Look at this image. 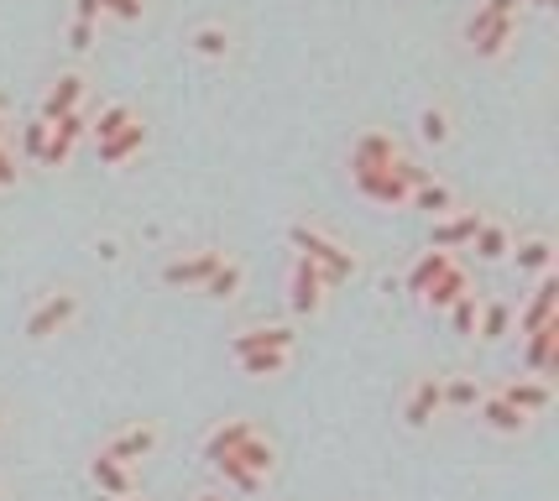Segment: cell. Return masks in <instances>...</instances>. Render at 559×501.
Segmentation results:
<instances>
[{
  "instance_id": "6da1fadb",
  "label": "cell",
  "mask_w": 559,
  "mask_h": 501,
  "mask_svg": "<svg viewBox=\"0 0 559 501\" xmlns=\"http://www.w3.org/2000/svg\"><path fill=\"white\" fill-rule=\"evenodd\" d=\"M288 246L298 251V257H309V262H319L324 272H330V283L341 287L350 283L356 272H361V257L350 251V246H341L335 236H324L319 225H309V219H298V225H288Z\"/></svg>"
},
{
  "instance_id": "7a4b0ae2",
  "label": "cell",
  "mask_w": 559,
  "mask_h": 501,
  "mask_svg": "<svg viewBox=\"0 0 559 501\" xmlns=\"http://www.w3.org/2000/svg\"><path fill=\"white\" fill-rule=\"evenodd\" d=\"M330 293H335L330 272L293 251V266H288V309H293V319H319V313L330 309Z\"/></svg>"
},
{
  "instance_id": "3957f363",
  "label": "cell",
  "mask_w": 559,
  "mask_h": 501,
  "mask_svg": "<svg viewBox=\"0 0 559 501\" xmlns=\"http://www.w3.org/2000/svg\"><path fill=\"white\" fill-rule=\"evenodd\" d=\"M79 313H84V293L79 287H58V293H48L37 309L26 313V339L32 345H48L52 334H63Z\"/></svg>"
},
{
  "instance_id": "277c9868",
  "label": "cell",
  "mask_w": 559,
  "mask_h": 501,
  "mask_svg": "<svg viewBox=\"0 0 559 501\" xmlns=\"http://www.w3.org/2000/svg\"><path fill=\"white\" fill-rule=\"evenodd\" d=\"M518 32H523V16H481V11L465 16V43L476 58H502L518 43Z\"/></svg>"
},
{
  "instance_id": "5b68a950",
  "label": "cell",
  "mask_w": 559,
  "mask_h": 501,
  "mask_svg": "<svg viewBox=\"0 0 559 501\" xmlns=\"http://www.w3.org/2000/svg\"><path fill=\"white\" fill-rule=\"evenodd\" d=\"M435 418H444V386H439V371H424V377H414L408 397H403V424L424 433L435 429Z\"/></svg>"
},
{
  "instance_id": "8992f818",
  "label": "cell",
  "mask_w": 559,
  "mask_h": 501,
  "mask_svg": "<svg viewBox=\"0 0 559 501\" xmlns=\"http://www.w3.org/2000/svg\"><path fill=\"white\" fill-rule=\"evenodd\" d=\"M549 319H559V277H555V272L534 277L528 303H523V309H512V324H518V334H534L538 324H549Z\"/></svg>"
},
{
  "instance_id": "52a82bcc",
  "label": "cell",
  "mask_w": 559,
  "mask_h": 501,
  "mask_svg": "<svg viewBox=\"0 0 559 501\" xmlns=\"http://www.w3.org/2000/svg\"><path fill=\"white\" fill-rule=\"evenodd\" d=\"M518 360H523V371H528V377H555L559 371V319L538 324L534 334H523Z\"/></svg>"
},
{
  "instance_id": "ba28073f",
  "label": "cell",
  "mask_w": 559,
  "mask_h": 501,
  "mask_svg": "<svg viewBox=\"0 0 559 501\" xmlns=\"http://www.w3.org/2000/svg\"><path fill=\"white\" fill-rule=\"evenodd\" d=\"M497 397L512 403L518 413H528V418H544L555 407V382L549 377H512V382L497 386Z\"/></svg>"
},
{
  "instance_id": "9c48e42d",
  "label": "cell",
  "mask_w": 559,
  "mask_h": 501,
  "mask_svg": "<svg viewBox=\"0 0 559 501\" xmlns=\"http://www.w3.org/2000/svg\"><path fill=\"white\" fill-rule=\"evenodd\" d=\"M157 444H163V424L142 418V424H126V429L105 444V454H110V460H121V465H136V460H146Z\"/></svg>"
},
{
  "instance_id": "30bf717a",
  "label": "cell",
  "mask_w": 559,
  "mask_h": 501,
  "mask_svg": "<svg viewBox=\"0 0 559 501\" xmlns=\"http://www.w3.org/2000/svg\"><path fill=\"white\" fill-rule=\"evenodd\" d=\"M219 262H225V251H219V246H199V251L173 257V262L163 266V283L168 287H204V277H210Z\"/></svg>"
},
{
  "instance_id": "8fae6325",
  "label": "cell",
  "mask_w": 559,
  "mask_h": 501,
  "mask_svg": "<svg viewBox=\"0 0 559 501\" xmlns=\"http://www.w3.org/2000/svg\"><path fill=\"white\" fill-rule=\"evenodd\" d=\"M84 470H90V480H95L99 497L121 501V497H131V491H136V465H121V460H110L105 450L90 454V465H84Z\"/></svg>"
},
{
  "instance_id": "7c38bea8",
  "label": "cell",
  "mask_w": 559,
  "mask_h": 501,
  "mask_svg": "<svg viewBox=\"0 0 559 501\" xmlns=\"http://www.w3.org/2000/svg\"><path fill=\"white\" fill-rule=\"evenodd\" d=\"M251 350H298V330L293 324H251V330L230 334V356H251Z\"/></svg>"
},
{
  "instance_id": "4fadbf2b",
  "label": "cell",
  "mask_w": 559,
  "mask_h": 501,
  "mask_svg": "<svg viewBox=\"0 0 559 501\" xmlns=\"http://www.w3.org/2000/svg\"><path fill=\"white\" fill-rule=\"evenodd\" d=\"M350 178H356V189L366 199H377V204H388V210H403L408 204V183L392 172V167H350Z\"/></svg>"
},
{
  "instance_id": "5bb4252c",
  "label": "cell",
  "mask_w": 559,
  "mask_h": 501,
  "mask_svg": "<svg viewBox=\"0 0 559 501\" xmlns=\"http://www.w3.org/2000/svg\"><path fill=\"white\" fill-rule=\"evenodd\" d=\"M257 433V418H225V424H215V429L204 433V444H199V460L204 465H215V460H225V454H236Z\"/></svg>"
},
{
  "instance_id": "9a60e30c",
  "label": "cell",
  "mask_w": 559,
  "mask_h": 501,
  "mask_svg": "<svg viewBox=\"0 0 559 501\" xmlns=\"http://www.w3.org/2000/svg\"><path fill=\"white\" fill-rule=\"evenodd\" d=\"M508 262L518 266V277H544V272H555L559 262V246L549 236H528V240H512Z\"/></svg>"
},
{
  "instance_id": "2e32d148",
  "label": "cell",
  "mask_w": 559,
  "mask_h": 501,
  "mask_svg": "<svg viewBox=\"0 0 559 501\" xmlns=\"http://www.w3.org/2000/svg\"><path fill=\"white\" fill-rule=\"evenodd\" d=\"M476 418H481L491 433H502V439H523V433L534 429V418H528V413H518L512 403H502L497 392H487V397L476 403Z\"/></svg>"
},
{
  "instance_id": "e0dca14e",
  "label": "cell",
  "mask_w": 559,
  "mask_h": 501,
  "mask_svg": "<svg viewBox=\"0 0 559 501\" xmlns=\"http://www.w3.org/2000/svg\"><path fill=\"white\" fill-rule=\"evenodd\" d=\"M481 210H461V215H439L435 230H429V246L435 251H461V246H471V236H476V225H481Z\"/></svg>"
},
{
  "instance_id": "ac0fdd59",
  "label": "cell",
  "mask_w": 559,
  "mask_h": 501,
  "mask_svg": "<svg viewBox=\"0 0 559 501\" xmlns=\"http://www.w3.org/2000/svg\"><path fill=\"white\" fill-rule=\"evenodd\" d=\"M146 142H152V131H146L142 120H131L126 131H116L110 142H99V146H95V152H99V167H126L131 157H142Z\"/></svg>"
},
{
  "instance_id": "d6986e66",
  "label": "cell",
  "mask_w": 559,
  "mask_h": 501,
  "mask_svg": "<svg viewBox=\"0 0 559 501\" xmlns=\"http://www.w3.org/2000/svg\"><path fill=\"white\" fill-rule=\"evenodd\" d=\"M84 95H90V79L84 73H58L52 90L43 95V120H58V116H69V110H79Z\"/></svg>"
},
{
  "instance_id": "ffe728a7",
  "label": "cell",
  "mask_w": 559,
  "mask_h": 501,
  "mask_svg": "<svg viewBox=\"0 0 559 501\" xmlns=\"http://www.w3.org/2000/svg\"><path fill=\"white\" fill-rule=\"evenodd\" d=\"M461 293H471V272H465L461 262H450V266H444V272L435 277V283L418 293V303H424V309H435V313H444L450 303H455V298H461Z\"/></svg>"
},
{
  "instance_id": "44dd1931",
  "label": "cell",
  "mask_w": 559,
  "mask_h": 501,
  "mask_svg": "<svg viewBox=\"0 0 559 501\" xmlns=\"http://www.w3.org/2000/svg\"><path fill=\"white\" fill-rule=\"evenodd\" d=\"M241 287H246V262L225 257V262L204 277V287H199V293H204L210 303H236V298H241Z\"/></svg>"
},
{
  "instance_id": "7402d4cb",
  "label": "cell",
  "mask_w": 559,
  "mask_h": 501,
  "mask_svg": "<svg viewBox=\"0 0 559 501\" xmlns=\"http://www.w3.org/2000/svg\"><path fill=\"white\" fill-rule=\"evenodd\" d=\"M418 142L424 146H450L455 142V116H450V105L444 99H429L424 110H418Z\"/></svg>"
},
{
  "instance_id": "603a6c76",
  "label": "cell",
  "mask_w": 559,
  "mask_h": 501,
  "mask_svg": "<svg viewBox=\"0 0 559 501\" xmlns=\"http://www.w3.org/2000/svg\"><path fill=\"white\" fill-rule=\"evenodd\" d=\"M397 157L403 152H397V142H392L388 131H361L356 146H350V167H392Z\"/></svg>"
},
{
  "instance_id": "cb8c5ba5",
  "label": "cell",
  "mask_w": 559,
  "mask_h": 501,
  "mask_svg": "<svg viewBox=\"0 0 559 501\" xmlns=\"http://www.w3.org/2000/svg\"><path fill=\"white\" fill-rule=\"evenodd\" d=\"M444 386V413H476V403L487 397V386L481 377H471V371H455V377H439Z\"/></svg>"
},
{
  "instance_id": "d4e9b609",
  "label": "cell",
  "mask_w": 559,
  "mask_h": 501,
  "mask_svg": "<svg viewBox=\"0 0 559 501\" xmlns=\"http://www.w3.org/2000/svg\"><path fill=\"white\" fill-rule=\"evenodd\" d=\"M508 334H512V303L508 298H481V319H476V334H471V339L502 345Z\"/></svg>"
},
{
  "instance_id": "484cf974",
  "label": "cell",
  "mask_w": 559,
  "mask_h": 501,
  "mask_svg": "<svg viewBox=\"0 0 559 501\" xmlns=\"http://www.w3.org/2000/svg\"><path fill=\"white\" fill-rule=\"evenodd\" d=\"M236 460H241L251 476H262V480H272V476H277V465H283V460H277V444H272V433H262V429H257L241 450H236Z\"/></svg>"
},
{
  "instance_id": "4316f807",
  "label": "cell",
  "mask_w": 559,
  "mask_h": 501,
  "mask_svg": "<svg viewBox=\"0 0 559 501\" xmlns=\"http://www.w3.org/2000/svg\"><path fill=\"white\" fill-rule=\"evenodd\" d=\"M189 43H194V52L204 58V63H225V58L236 52V32H230L225 22H204Z\"/></svg>"
},
{
  "instance_id": "83f0119b",
  "label": "cell",
  "mask_w": 559,
  "mask_h": 501,
  "mask_svg": "<svg viewBox=\"0 0 559 501\" xmlns=\"http://www.w3.org/2000/svg\"><path fill=\"white\" fill-rule=\"evenodd\" d=\"M471 251H476L481 262H508L512 230L502 225V219H481V225H476V236H471Z\"/></svg>"
},
{
  "instance_id": "f1b7e54d",
  "label": "cell",
  "mask_w": 559,
  "mask_h": 501,
  "mask_svg": "<svg viewBox=\"0 0 559 501\" xmlns=\"http://www.w3.org/2000/svg\"><path fill=\"white\" fill-rule=\"evenodd\" d=\"M293 366V350H251V356H236V371L251 377V382H272Z\"/></svg>"
},
{
  "instance_id": "f546056e",
  "label": "cell",
  "mask_w": 559,
  "mask_h": 501,
  "mask_svg": "<svg viewBox=\"0 0 559 501\" xmlns=\"http://www.w3.org/2000/svg\"><path fill=\"white\" fill-rule=\"evenodd\" d=\"M408 204L414 210H424V215H455V189L450 183H439V178H429V183H418V189H408Z\"/></svg>"
},
{
  "instance_id": "4dcf8cb0",
  "label": "cell",
  "mask_w": 559,
  "mask_h": 501,
  "mask_svg": "<svg viewBox=\"0 0 559 501\" xmlns=\"http://www.w3.org/2000/svg\"><path fill=\"white\" fill-rule=\"evenodd\" d=\"M210 470H215V476L225 480V486H230L236 497H262V491H267V480H262V476H251V470H246V465L236 460V454H225V460H215Z\"/></svg>"
},
{
  "instance_id": "1f68e13d",
  "label": "cell",
  "mask_w": 559,
  "mask_h": 501,
  "mask_svg": "<svg viewBox=\"0 0 559 501\" xmlns=\"http://www.w3.org/2000/svg\"><path fill=\"white\" fill-rule=\"evenodd\" d=\"M131 120H136V110H131L126 99H116V105H105V110H99V116L90 120V136H95V146H99V142H110L116 131H126Z\"/></svg>"
},
{
  "instance_id": "d6a6232c",
  "label": "cell",
  "mask_w": 559,
  "mask_h": 501,
  "mask_svg": "<svg viewBox=\"0 0 559 501\" xmlns=\"http://www.w3.org/2000/svg\"><path fill=\"white\" fill-rule=\"evenodd\" d=\"M444 313H450V330L461 334V339H471V334H476V319H481V293H476V287H471V293H461V298H455Z\"/></svg>"
},
{
  "instance_id": "836d02e7",
  "label": "cell",
  "mask_w": 559,
  "mask_h": 501,
  "mask_svg": "<svg viewBox=\"0 0 559 501\" xmlns=\"http://www.w3.org/2000/svg\"><path fill=\"white\" fill-rule=\"evenodd\" d=\"M450 262H455V251H435V246H429V251H424V257L414 262V272H408V293H424V287L435 283V277Z\"/></svg>"
},
{
  "instance_id": "e575fe53",
  "label": "cell",
  "mask_w": 559,
  "mask_h": 501,
  "mask_svg": "<svg viewBox=\"0 0 559 501\" xmlns=\"http://www.w3.org/2000/svg\"><path fill=\"white\" fill-rule=\"evenodd\" d=\"M48 136H52V120H26V131H22V152H26V163H37L43 157V146H48Z\"/></svg>"
},
{
  "instance_id": "d590c367",
  "label": "cell",
  "mask_w": 559,
  "mask_h": 501,
  "mask_svg": "<svg viewBox=\"0 0 559 501\" xmlns=\"http://www.w3.org/2000/svg\"><path fill=\"white\" fill-rule=\"evenodd\" d=\"M52 131H58V136H63V142H84V136H90V116H84V105H79V110H69V116H58L52 120Z\"/></svg>"
},
{
  "instance_id": "8d00e7d4",
  "label": "cell",
  "mask_w": 559,
  "mask_h": 501,
  "mask_svg": "<svg viewBox=\"0 0 559 501\" xmlns=\"http://www.w3.org/2000/svg\"><path fill=\"white\" fill-rule=\"evenodd\" d=\"M69 157H73V142H63V136L52 131L48 146H43V157H37V167H69Z\"/></svg>"
},
{
  "instance_id": "74e56055",
  "label": "cell",
  "mask_w": 559,
  "mask_h": 501,
  "mask_svg": "<svg viewBox=\"0 0 559 501\" xmlns=\"http://www.w3.org/2000/svg\"><path fill=\"white\" fill-rule=\"evenodd\" d=\"M99 11H110L116 22H142V16H146V0H99Z\"/></svg>"
},
{
  "instance_id": "f35d334b",
  "label": "cell",
  "mask_w": 559,
  "mask_h": 501,
  "mask_svg": "<svg viewBox=\"0 0 559 501\" xmlns=\"http://www.w3.org/2000/svg\"><path fill=\"white\" fill-rule=\"evenodd\" d=\"M69 48L73 52H90V48H95V22H69Z\"/></svg>"
},
{
  "instance_id": "ab89813d",
  "label": "cell",
  "mask_w": 559,
  "mask_h": 501,
  "mask_svg": "<svg viewBox=\"0 0 559 501\" xmlns=\"http://www.w3.org/2000/svg\"><path fill=\"white\" fill-rule=\"evenodd\" d=\"M523 5H528V0H481L476 11H481V16H523Z\"/></svg>"
},
{
  "instance_id": "60d3db41",
  "label": "cell",
  "mask_w": 559,
  "mask_h": 501,
  "mask_svg": "<svg viewBox=\"0 0 559 501\" xmlns=\"http://www.w3.org/2000/svg\"><path fill=\"white\" fill-rule=\"evenodd\" d=\"M16 178H22V167H16V152H11V146L0 142V189H11Z\"/></svg>"
},
{
  "instance_id": "b9f144b4",
  "label": "cell",
  "mask_w": 559,
  "mask_h": 501,
  "mask_svg": "<svg viewBox=\"0 0 559 501\" xmlns=\"http://www.w3.org/2000/svg\"><path fill=\"white\" fill-rule=\"evenodd\" d=\"M99 0H73V22H99Z\"/></svg>"
},
{
  "instance_id": "7bdbcfd3",
  "label": "cell",
  "mask_w": 559,
  "mask_h": 501,
  "mask_svg": "<svg viewBox=\"0 0 559 501\" xmlns=\"http://www.w3.org/2000/svg\"><path fill=\"white\" fill-rule=\"evenodd\" d=\"M95 257L99 262H121V240H110V236L95 240Z\"/></svg>"
},
{
  "instance_id": "ee69618b",
  "label": "cell",
  "mask_w": 559,
  "mask_h": 501,
  "mask_svg": "<svg viewBox=\"0 0 559 501\" xmlns=\"http://www.w3.org/2000/svg\"><path fill=\"white\" fill-rule=\"evenodd\" d=\"M194 501H236V497H230V491H199Z\"/></svg>"
},
{
  "instance_id": "f6af8a7d",
  "label": "cell",
  "mask_w": 559,
  "mask_h": 501,
  "mask_svg": "<svg viewBox=\"0 0 559 501\" xmlns=\"http://www.w3.org/2000/svg\"><path fill=\"white\" fill-rule=\"evenodd\" d=\"M528 5H534V11H555L559 0H528Z\"/></svg>"
},
{
  "instance_id": "bcb514c9",
  "label": "cell",
  "mask_w": 559,
  "mask_h": 501,
  "mask_svg": "<svg viewBox=\"0 0 559 501\" xmlns=\"http://www.w3.org/2000/svg\"><path fill=\"white\" fill-rule=\"evenodd\" d=\"M5 418H11V407H5V403H0V429H5Z\"/></svg>"
},
{
  "instance_id": "7dc6e473",
  "label": "cell",
  "mask_w": 559,
  "mask_h": 501,
  "mask_svg": "<svg viewBox=\"0 0 559 501\" xmlns=\"http://www.w3.org/2000/svg\"><path fill=\"white\" fill-rule=\"evenodd\" d=\"M121 501H146V497H142V491H131V497H121Z\"/></svg>"
},
{
  "instance_id": "c3c4849f",
  "label": "cell",
  "mask_w": 559,
  "mask_h": 501,
  "mask_svg": "<svg viewBox=\"0 0 559 501\" xmlns=\"http://www.w3.org/2000/svg\"><path fill=\"white\" fill-rule=\"evenodd\" d=\"M0 142H5V116H0Z\"/></svg>"
},
{
  "instance_id": "681fc988",
  "label": "cell",
  "mask_w": 559,
  "mask_h": 501,
  "mask_svg": "<svg viewBox=\"0 0 559 501\" xmlns=\"http://www.w3.org/2000/svg\"><path fill=\"white\" fill-rule=\"evenodd\" d=\"M0 501H5V480H0Z\"/></svg>"
},
{
  "instance_id": "f907efd6",
  "label": "cell",
  "mask_w": 559,
  "mask_h": 501,
  "mask_svg": "<svg viewBox=\"0 0 559 501\" xmlns=\"http://www.w3.org/2000/svg\"><path fill=\"white\" fill-rule=\"evenodd\" d=\"M95 501H116V497H95Z\"/></svg>"
}]
</instances>
